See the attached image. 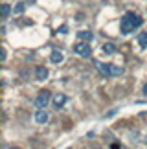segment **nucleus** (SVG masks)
Segmentation results:
<instances>
[{
	"label": "nucleus",
	"instance_id": "ddd939ff",
	"mask_svg": "<svg viewBox=\"0 0 147 149\" xmlns=\"http://www.w3.org/2000/svg\"><path fill=\"white\" fill-rule=\"evenodd\" d=\"M138 44L140 48H147V33H140L138 35Z\"/></svg>",
	"mask_w": 147,
	"mask_h": 149
},
{
	"label": "nucleus",
	"instance_id": "7ed1b4c3",
	"mask_svg": "<svg viewBox=\"0 0 147 149\" xmlns=\"http://www.w3.org/2000/svg\"><path fill=\"white\" fill-rule=\"evenodd\" d=\"M74 54H77V55H81V57H88L90 54H92V50H90V44L79 41L77 44H74Z\"/></svg>",
	"mask_w": 147,
	"mask_h": 149
},
{
	"label": "nucleus",
	"instance_id": "39448f33",
	"mask_svg": "<svg viewBox=\"0 0 147 149\" xmlns=\"http://www.w3.org/2000/svg\"><path fill=\"white\" fill-rule=\"evenodd\" d=\"M48 68L46 66H37L35 68V77L39 79V81H44V79H48Z\"/></svg>",
	"mask_w": 147,
	"mask_h": 149
},
{
	"label": "nucleus",
	"instance_id": "f8f14e48",
	"mask_svg": "<svg viewBox=\"0 0 147 149\" xmlns=\"http://www.w3.org/2000/svg\"><path fill=\"white\" fill-rule=\"evenodd\" d=\"M11 13V6L9 4H2L0 6V15H2V19H8Z\"/></svg>",
	"mask_w": 147,
	"mask_h": 149
},
{
	"label": "nucleus",
	"instance_id": "0eeeda50",
	"mask_svg": "<svg viewBox=\"0 0 147 149\" xmlns=\"http://www.w3.org/2000/svg\"><path fill=\"white\" fill-rule=\"evenodd\" d=\"M48 120H50V116H48L46 111H37V112H35V122H37V123L44 125V123H48Z\"/></svg>",
	"mask_w": 147,
	"mask_h": 149
},
{
	"label": "nucleus",
	"instance_id": "9d476101",
	"mask_svg": "<svg viewBox=\"0 0 147 149\" xmlns=\"http://www.w3.org/2000/svg\"><path fill=\"white\" fill-rule=\"evenodd\" d=\"M101 50H103V54H107V55H112V54H116V46H114L112 42H105Z\"/></svg>",
	"mask_w": 147,
	"mask_h": 149
},
{
	"label": "nucleus",
	"instance_id": "dca6fc26",
	"mask_svg": "<svg viewBox=\"0 0 147 149\" xmlns=\"http://www.w3.org/2000/svg\"><path fill=\"white\" fill-rule=\"evenodd\" d=\"M6 57H8V54H6V48H2V63L6 61Z\"/></svg>",
	"mask_w": 147,
	"mask_h": 149
},
{
	"label": "nucleus",
	"instance_id": "f3484780",
	"mask_svg": "<svg viewBox=\"0 0 147 149\" xmlns=\"http://www.w3.org/2000/svg\"><path fill=\"white\" fill-rule=\"evenodd\" d=\"M110 149H120V146H118V144H112V146H110Z\"/></svg>",
	"mask_w": 147,
	"mask_h": 149
},
{
	"label": "nucleus",
	"instance_id": "6ab92c4d",
	"mask_svg": "<svg viewBox=\"0 0 147 149\" xmlns=\"http://www.w3.org/2000/svg\"><path fill=\"white\" fill-rule=\"evenodd\" d=\"M9 149H20V147H9Z\"/></svg>",
	"mask_w": 147,
	"mask_h": 149
},
{
	"label": "nucleus",
	"instance_id": "f03ea898",
	"mask_svg": "<svg viewBox=\"0 0 147 149\" xmlns=\"http://www.w3.org/2000/svg\"><path fill=\"white\" fill-rule=\"evenodd\" d=\"M50 101H52V94H50V90H41V92L37 94V98H35L37 111H44V109L48 107Z\"/></svg>",
	"mask_w": 147,
	"mask_h": 149
},
{
	"label": "nucleus",
	"instance_id": "f257e3e1",
	"mask_svg": "<svg viewBox=\"0 0 147 149\" xmlns=\"http://www.w3.org/2000/svg\"><path fill=\"white\" fill-rule=\"evenodd\" d=\"M142 24H144V20H142L140 15L125 13L121 17V20H120V31H121V35H129V33H132L134 30H138Z\"/></svg>",
	"mask_w": 147,
	"mask_h": 149
},
{
	"label": "nucleus",
	"instance_id": "6e6552de",
	"mask_svg": "<svg viewBox=\"0 0 147 149\" xmlns=\"http://www.w3.org/2000/svg\"><path fill=\"white\" fill-rule=\"evenodd\" d=\"M64 59V55H63V52H59V50H53L52 54H50V61L53 63V65H59V63H63Z\"/></svg>",
	"mask_w": 147,
	"mask_h": 149
},
{
	"label": "nucleus",
	"instance_id": "1a4fd4ad",
	"mask_svg": "<svg viewBox=\"0 0 147 149\" xmlns=\"http://www.w3.org/2000/svg\"><path fill=\"white\" fill-rule=\"evenodd\" d=\"M77 37H79V41H83V42H90L94 35H92V31L83 30V31H79V33H77Z\"/></svg>",
	"mask_w": 147,
	"mask_h": 149
},
{
	"label": "nucleus",
	"instance_id": "4468645a",
	"mask_svg": "<svg viewBox=\"0 0 147 149\" xmlns=\"http://www.w3.org/2000/svg\"><path fill=\"white\" fill-rule=\"evenodd\" d=\"M24 9H26V4H24V2H20V4H17V6H15V13H17V15L24 13Z\"/></svg>",
	"mask_w": 147,
	"mask_h": 149
},
{
	"label": "nucleus",
	"instance_id": "2eb2a0df",
	"mask_svg": "<svg viewBox=\"0 0 147 149\" xmlns=\"http://www.w3.org/2000/svg\"><path fill=\"white\" fill-rule=\"evenodd\" d=\"M66 31H68V26H66V24H63V26H61L59 30H57V33H63V35H64Z\"/></svg>",
	"mask_w": 147,
	"mask_h": 149
},
{
	"label": "nucleus",
	"instance_id": "423d86ee",
	"mask_svg": "<svg viewBox=\"0 0 147 149\" xmlns=\"http://www.w3.org/2000/svg\"><path fill=\"white\" fill-rule=\"evenodd\" d=\"M52 101H53L55 109H61V107H64V103H66V96L64 94H55L52 98Z\"/></svg>",
	"mask_w": 147,
	"mask_h": 149
},
{
	"label": "nucleus",
	"instance_id": "a211bd4d",
	"mask_svg": "<svg viewBox=\"0 0 147 149\" xmlns=\"http://www.w3.org/2000/svg\"><path fill=\"white\" fill-rule=\"evenodd\" d=\"M144 94L147 96V83H145V87H144Z\"/></svg>",
	"mask_w": 147,
	"mask_h": 149
},
{
	"label": "nucleus",
	"instance_id": "9b49d317",
	"mask_svg": "<svg viewBox=\"0 0 147 149\" xmlns=\"http://www.w3.org/2000/svg\"><path fill=\"white\" fill-rule=\"evenodd\" d=\"M123 74V68L118 66V65H110V77H118Z\"/></svg>",
	"mask_w": 147,
	"mask_h": 149
},
{
	"label": "nucleus",
	"instance_id": "20e7f679",
	"mask_svg": "<svg viewBox=\"0 0 147 149\" xmlns=\"http://www.w3.org/2000/svg\"><path fill=\"white\" fill-rule=\"evenodd\" d=\"M96 68H98V72H99L103 77H110V65H107V63H99V61H96Z\"/></svg>",
	"mask_w": 147,
	"mask_h": 149
}]
</instances>
